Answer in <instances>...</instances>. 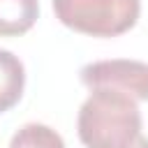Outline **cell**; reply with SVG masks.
Listing matches in <instances>:
<instances>
[{"label":"cell","mask_w":148,"mask_h":148,"mask_svg":"<svg viewBox=\"0 0 148 148\" xmlns=\"http://www.w3.org/2000/svg\"><path fill=\"white\" fill-rule=\"evenodd\" d=\"M76 127L88 148H130L141 136V111L123 92L92 90L79 109Z\"/></svg>","instance_id":"1"},{"label":"cell","mask_w":148,"mask_h":148,"mask_svg":"<svg viewBox=\"0 0 148 148\" xmlns=\"http://www.w3.org/2000/svg\"><path fill=\"white\" fill-rule=\"evenodd\" d=\"M56 18L83 35L116 37L127 32L141 12V0H53Z\"/></svg>","instance_id":"2"},{"label":"cell","mask_w":148,"mask_h":148,"mask_svg":"<svg viewBox=\"0 0 148 148\" xmlns=\"http://www.w3.org/2000/svg\"><path fill=\"white\" fill-rule=\"evenodd\" d=\"M81 81L90 90H116L132 99H148V62L113 58L81 67Z\"/></svg>","instance_id":"3"},{"label":"cell","mask_w":148,"mask_h":148,"mask_svg":"<svg viewBox=\"0 0 148 148\" xmlns=\"http://www.w3.org/2000/svg\"><path fill=\"white\" fill-rule=\"evenodd\" d=\"M39 14V0H0V37L28 32Z\"/></svg>","instance_id":"4"},{"label":"cell","mask_w":148,"mask_h":148,"mask_svg":"<svg viewBox=\"0 0 148 148\" xmlns=\"http://www.w3.org/2000/svg\"><path fill=\"white\" fill-rule=\"evenodd\" d=\"M25 86V69L18 56H14L7 49H0V113L12 109Z\"/></svg>","instance_id":"5"},{"label":"cell","mask_w":148,"mask_h":148,"mask_svg":"<svg viewBox=\"0 0 148 148\" xmlns=\"http://www.w3.org/2000/svg\"><path fill=\"white\" fill-rule=\"evenodd\" d=\"M9 148H65L62 136L42 123H25L18 127L9 141Z\"/></svg>","instance_id":"6"},{"label":"cell","mask_w":148,"mask_h":148,"mask_svg":"<svg viewBox=\"0 0 148 148\" xmlns=\"http://www.w3.org/2000/svg\"><path fill=\"white\" fill-rule=\"evenodd\" d=\"M130 148H148V139H146V136H139Z\"/></svg>","instance_id":"7"}]
</instances>
